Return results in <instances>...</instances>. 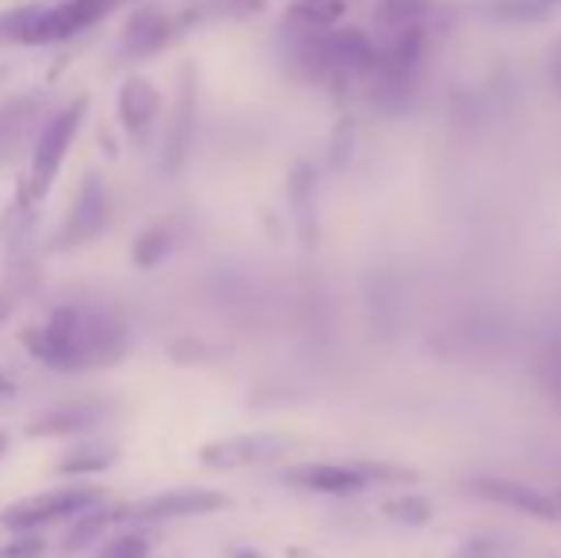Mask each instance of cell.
<instances>
[{
    "label": "cell",
    "mask_w": 561,
    "mask_h": 558,
    "mask_svg": "<svg viewBox=\"0 0 561 558\" xmlns=\"http://www.w3.org/2000/svg\"><path fill=\"white\" fill-rule=\"evenodd\" d=\"M20 344L31 360L50 372L81 375L115 367L130 349V333H126V321L107 306L61 303L38 314L20 333Z\"/></svg>",
    "instance_id": "cell-1"
},
{
    "label": "cell",
    "mask_w": 561,
    "mask_h": 558,
    "mask_svg": "<svg viewBox=\"0 0 561 558\" xmlns=\"http://www.w3.org/2000/svg\"><path fill=\"white\" fill-rule=\"evenodd\" d=\"M84 115H89V100H84V96L69 100L61 112L46 115L43 130L35 135V146H31L27 176H23V184H20V203H23V207H38V203L50 195V187H54V180H58L61 164H66L69 146H73Z\"/></svg>",
    "instance_id": "cell-2"
},
{
    "label": "cell",
    "mask_w": 561,
    "mask_h": 558,
    "mask_svg": "<svg viewBox=\"0 0 561 558\" xmlns=\"http://www.w3.org/2000/svg\"><path fill=\"white\" fill-rule=\"evenodd\" d=\"M107 493L100 486H66V490H46L35 498H23L0 513V528L8 532H35L54 521H69V516L92 513Z\"/></svg>",
    "instance_id": "cell-3"
},
{
    "label": "cell",
    "mask_w": 561,
    "mask_h": 558,
    "mask_svg": "<svg viewBox=\"0 0 561 558\" xmlns=\"http://www.w3.org/2000/svg\"><path fill=\"white\" fill-rule=\"evenodd\" d=\"M107 218H112V203H107V187L96 172L84 176V184L77 187L73 195V207L66 215V226L58 234V249H77V246H89L104 234Z\"/></svg>",
    "instance_id": "cell-4"
},
{
    "label": "cell",
    "mask_w": 561,
    "mask_h": 558,
    "mask_svg": "<svg viewBox=\"0 0 561 558\" xmlns=\"http://www.w3.org/2000/svg\"><path fill=\"white\" fill-rule=\"evenodd\" d=\"M290 452L287 436H275V432H252V436H226L215 440L199 452L203 467L210 470H241V467H260V463H272L279 455Z\"/></svg>",
    "instance_id": "cell-5"
},
{
    "label": "cell",
    "mask_w": 561,
    "mask_h": 558,
    "mask_svg": "<svg viewBox=\"0 0 561 558\" xmlns=\"http://www.w3.org/2000/svg\"><path fill=\"white\" fill-rule=\"evenodd\" d=\"M180 12H169L161 4H141L126 15L123 23V58H149V54L164 50L172 38L180 35Z\"/></svg>",
    "instance_id": "cell-6"
},
{
    "label": "cell",
    "mask_w": 561,
    "mask_h": 558,
    "mask_svg": "<svg viewBox=\"0 0 561 558\" xmlns=\"http://www.w3.org/2000/svg\"><path fill=\"white\" fill-rule=\"evenodd\" d=\"M390 470L378 467H355V463H302V467L287 470L290 486H302V490L313 493H333V498H352V493H363L375 478H386Z\"/></svg>",
    "instance_id": "cell-7"
},
{
    "label": "cell",
    "mask_w": 561,
    "mask_h": 558,
    "mask_svg": "<svg viewBox=\"0 0 561 558\" xmlns=\"http://www.w3.org/2000/svg\"><path fill=\"white\" fill-rule=\"evenodd\" d=\"M466 490L478 493V498H485V501H496V505L516 509V513L535 516V521H558L561 516L558 498H550V493L535 490V486H527V482H516V478H493V475L470 478Z\"/></svg>",
    "instance_id": "cell-8"
},
{
    "label": "cell",
    "mask_w": 561,
    "mask_h": 558,
    "mask_svg": "<svg viewBox=\"0 0 561 558\" xmlns=\"http://www.w3.org/2000/svg\"><path fill=\"white\" fill-rule=\"evenodd\" d=\"M161 115V92L146 77H126L118 89V123L134 146H146L153 135V123Z\"/></svg>",
    "instance_id": "cell-9"
},
{
    "label": "cell",
    "mask_w": 561,
    "mask_h": 558,
    "mask_svg": "<svg viewBox=\"0 0 561 558\" xmlns=\"http://www.w3.org/2000/svg\"><path fill=\"white\" fill-rule=\"evenodd\" d=\"M8 283L12 291H27L35 283V207L15 203L8 215Z\"/></svg>",
    "instance_id": "cell-10"
},
{
    "label": "cell",
    "mask_w": 561,
    "mask_h": 558,
    "mask_svg": "<svg viewBox=\"0 0 561 558\" xmlns=\"http://www.w3.org/2000/svg\"><path fill=\"white\" fill-rule=\"evenodd\" d=\"M229 498L215 490H176V493H161V498H149L134 509H123L126 516H138V521H172V516H203V513H218L226 509Z\"/></svg>",
    "instance_id": "cell-11"
},
{
    "label": "cell",
    "mask_w": 561,
    "mask_h": 558,
    "mask_svg": "<svg viewBox=\"0 0 561 558\" xmlns=\"http://www.w3.org/2000/svg\"><path fill=\"white\" fill-rule=\"evenodd\" d=\"M43 96H15L0 104V164H12L31 135L43 130Z\"/></svg>",
    "instance_id": "cell-12"
},
{
    "label": "cell",
    "mask_w": 561,
    "mask_h": 558,
    "mask_svg": "<svg viewBox=\"0 0 561 558\" xmlns=\"http://www.w3.org/2000/svg\"><path fill=\"white\" fill-rule=\"evenodd\" d=\"M347 15V0H290L283 20L290 31H336V23H344Z\"/></svg>",
    "instance_id": "cell-13"
},
{
    "label": "cell",
    "mask_w": 561,
    "mask_h": 558,
    "mask_svg": "<svg viewBox=\"0 0 561 558\" xmlns=\"http://www.w3.org/2000/svg\"><path fill=\"white\" fill-rule=\"evenodd\" d=\"M192 130H195V84H192V73H184V92H180L176 115H172V127H169V141H164V169L169 172H176L180 164H184Z\"/></svg>",
    "instance_id": "cell-14"
},
{
    "label": "cell",
    "mask_w": 561,
    "mask_h": 558,
    "mask_svg": "<svg viewBox=\"0 0 561 558\" xmlns=\"http://www.w3.org/2000/svg\"><path fill=\"white\" fill-rule=\"evenodd\" d=\"M436 0H375V12H370V23L386 35H398L405 27H421L428 23Z\"/></svg>",
    "instance_id": "cell-15"
},
{
    "label": "cell",
    "mask_w": 561,
    "mask_h": 558,
    "mask_svg": "<svg viewBox=\"0 0 561 558\" xmlns=\"http://www.w3.org/2000/svg\"><path fill=\"white\" fill-rule=\"evenodd\" d=\"M100 406H66V410H50L43 418L27 424L31 436H69V432H84L100 421Z\"/></svg>",
    "instance_id": "cell-16"
},
{
    "label": "cell",
    "mask_w": 561,
    "mask_h": 558,
    "mask_svg": "<svg viewBox=\"0 0 561 558\" xmlns=\"http://www.w3.org/2000/svg\"><path fill=\"white\" fill-rule=\"evenodd\" d=\"M46 4H20L0 12V46H27Z\"/></svg>",
    "instance_id": "cell-17"
},
{
    "label": "cell",
    "mask_w": 561,
    "mask_h": 558,
    "mask_svg": "<svg viewBox=\"0 0 561 558\" xmlns=\"http://www.w3.org/2000/svg\"><path fill=\"white\" fill-rule=\"evenodd\" d=\"M169 253H172V234H169V226L146 230L138 241H134V264H138V269H153V264H161Z\"/></svg>",
    "instance_id": "cell-18"
},
{
    "label": "cell",
    "mask_w": 561,
    "mask_h": 558,
    "mask_svg": "<svg viewBox=\"0 0 561 558\" xmlns=\"http://www.w3.org/2000/svg\"><path fill=\"white\" fill-rule=\"evenodd\" d=\"M115 463V447H104V444H84L77 452H69L61 459V475H84V470H104Z\"/></svg>",
    "instance_id": "cell-19"
},
{
    "label": "cell",
    "mask_w": 561,
    "mask_h": 558,
    "mask_svg": "<svg viewBox=\"0 0 561 558\" xmlns=\"http://www.w3.org/2000/svg\"><path fill=\"white\" fill-rule=\"evenodd\" d=\"M493 15L504 23H539L550 15V0H496Z\"/></svg>",
    "instance_id": "cell-20"
},
{
    "label": "cell",
    "mask_w": 561,
    "mask_h": 558,
    "mask_svg": "<svg viewBox=\"0 0 561 558\" xmlns=\"http://www.w3.org/2000/svg\"><path fill=\"white\" fill-rule=\"evenodd\" d=\"M386 513L401 524H424L432 516V505L424 498H398V501H386Z\"/></svg>",
    "instance_id": "cell-21"
},
{
    "label": "cell",
    "mask_w": 561,
    "mask_h": 558,
    "mask_svg": "<svg viewBox=\"0 0 561 558\" xmlns=\"http://www.w3.org/2000/svg\"><path fill=\"white\" fill-rule=\"evenodd\" d=\"M149 555V539L141 532H123L112 544L100 551V558H146Z\"/></svg>",
    "instance_id": "cell-22"
},
{
    "label": "cell",
    "mask_w": 561,
    "mask_h": 558,
    "mask_svg": "<svg viewBox=\"0 0 561 558\" xmlns=\"http://www.w3.org/2000/svg\"><path fill=\"white\" fill-rule=\"evenodd\" d=\"M43 544L38 539H15V544L0 547V558H38Z\"/></svg>",
    "instance_id": "cell-23"
},
{
    "label": "cell",
    "mask_w": 561,
    "mask_h": 558,
    "mask_svg": "<svg viewBox=\"0 0 561 558\" xmlns=\"http://www.w3.org/2000/svg\"><path fill=\"white\" fill-rule=\"evenodd\" d=\"M554 81H558V89H561V38H558V46H554Z\"/></svg>",
    "instance_id": "cell-24"
},
{
    "label": "cell",
    "mask_w": 561,
    "mask_h": 558,
    "mask_svg": "<svg viewBox=\"0 0 561 558\" xmlns=\"http://www.w3.org/2000/svg\"><path fill=\"white\" fill-rule=\"evenodd\" d=\"M4 447H8V432H0V455H4Z\"/></svg>",
    "instance_id": "cell-25"
},
{
    "label": "cell",
    "mask_w": 561,
    "mask_h": 558,
    "mask_svg": "<svg viewBox=\"0 0 561 558\" xmlns=\"http://www.w3.org/2000/svg\"><path fill=\"white\" fill-rule=\"evenodd\" d=\"M233 558H256V555H249V551H241V555H233Z\"/></svg>",
    "instance_id": "cell-26"
},
{
    "label": "cell",
    "mask_w": 561,
    "mask_h": 558,
    "mask_svg": "<svg viewBox=\"0 0 561 558\" xmlns=\"http://www.w3.org/2000/svg\"><path fill=\"white\" fill-rule=\"evenodd\" d=\"M0 326H4V303H0Z\"/></svg>",
    "instance_id": "cell-27"
},
{
    "label": "cell",
    "mask_w": 561,
    "mask_h": 558,
    "mask_svg": "<svg viewBox=\"0 0 561 558\" xmlns=\"http://www.w3.org/2000/svg\"><path fill=\"white\" fill-rule=\"evenodd\" d=\"M0 390H4V383H0Z\"/></svg>",
    "instance_id": "cell-28"
},
{
    "label": "cell",
    "mask_w": 561,
    "mask_h": 558,
    "mask_svg": "<svg viewBox=\"0 0 561 558\" xmlns=\"http://www.w3.org/2000/svg\"><path fill=\"white\" fill-rule=\"evenodd\" d=\"M550 4H554V0H550Z\"/></svg>",
    "instance_id": "cell-29"
}]
</instances>
